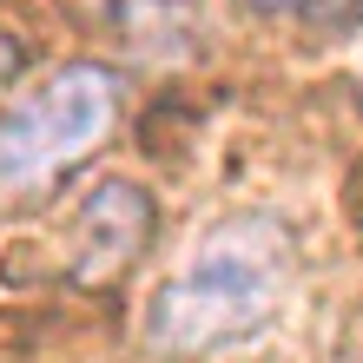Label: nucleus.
<instances>
[{
	"instance_id": "f257e3e1",
	"label": "nucleus",
	"mask_w": 363,
	"mask_h": 363,
	"mask_svg": "<svg viewBox=\"0 0 363 363\" xmlns=\"http://www.w3.org/2000/svg\"><path fill=\"white\" fill-rule=\"evenodd\" d=\"M291 277V245L271 218H231L191 251L145 304V344L159 357H218L258 337Z\"/></svg>"
},
{
	"instance_id": "f03ea898",
	"label": "nucleus",
	"mask_w": 363,
	"mask_h": 363,
	"mask_svg": "<svg viewBox=\"0 0 363 363\" xmlns=\"http://www.w3.org/2000/svg\"><path fill=\"white\" fill-rule=\"evenodd\" d=\"M119 125V79L79 60L60 67L47 86H33L0 119V199H33L53 179H67L79 159H93Z\"/></svg>"
},
{
	"instance_id": "7ed1b4c3",
	"label": "nucleus",
	"mask_w": 363,
	"mask_h": 363,
	"mask_svg": "<svg viewBox=\"0 0 363 363\" xmlns=\"http://www.w3.org/2000/svg\"><path fill=\"white\" fill-rule=\"evenodd\" d=\"M152 238V199L125 179H106L93 185L86 199L73 205V225H67V277L79 291H99L113 277L133 271V258Z\"/></svg>"
},
{
	"instance_id": "20e7f679",
	"label": "nucleus",
	"mask_w": 363,
	"mask_h": 363,
	"mask_svg": "<svg viewBox=\"0 0 363 363\" xmlns=\"http://www.w3.org/2000/svg\"><path fill=\"white\" fill-rule=\"evenodd\" d=\"M297 20H311L324 33H344V27H363V0H304Z\"/></svg>"
},
{
	"instance_id": "39448f33",
	"label": "nucleus",
	"mask_w": 363,
	"mask_h": 363,
	"mask_svg": "<svg viewBox=\"0 0 363 363\" xmlns=\"http://www.w3.org/2000/svg\"><path fill=\"white\" fill-rule=\"evenodd\" d=\"M245 7H251V13H264V20H284V13L304 7V0H245Z\"/></svg>"
},
{
	"instance_id": "423d86ee",
	"label": "nucleus",
	"mask_w": 363,
	"mask_h": 363,
	"mask_svg": "<svg viewBox=\"0 0 363 363\" xmlns=\"http://www.w3.org/2000/svg\"><path fill=\"white\" fill-rule=\"evenodd\" d=\"M13 73H20V47H13L7 33H0V79H13Z\"/></svg>"
}]
</instances>
